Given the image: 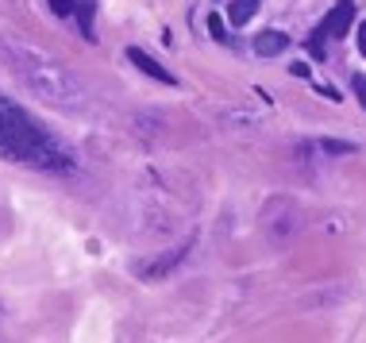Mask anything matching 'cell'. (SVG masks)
<instances>
[{
	"mask_svg": "<svg viewBox=\"0 0 366 343\" xmlns=\"http://www.w3.org/2000/svg\"><path fill=\"white\" fill-rule=\"evenodd\" d=\"M4 54H8L12 69L19 74V81L43 104L62 108V112H85L89 97H85V89H81V81L58 58H50L47 50L31 47V43H19V39H4Z\"/></svg>",
	"mask_w": 366,
	"mask_h": 343,
	"instance_id": "1",
	"label": "cell"
},
{
	"mask_svg": "<svg viewBox=\"0 0 366 343\" xmlns=\"http://www.w3.org/2000/svg\"><path fill=\"white\" fill-rule=\"evenodd\" d=\"M0 158L35 170H74V155L12 100H0Z\"/></svg>",
	"mask_w": 366,
	"mask_h": 343,
	"instance_id": "2",
	"label": "cell"
},
{
	"mask_svg": "<svg viewBox=\"0 0 366 343\" xmlns=\"http://www.w3.org/2000/svg\"><path fill=\"white\" fill-rule=\"evenodd\" d=\"M127 62L131 66H139L147 74V78H154V81H162V85H177V78H173L170 69L162 66V62H154L147 50H139V47H127Z\"/></svg>",
	"mask_w": 366,
	"mask_h": 343,
	"instance_id": "3",
	"label": "cell"
},
{
	"mask_svg": "<svg viewBox=\"0 0 366 343\" xmlns=\"http://www.w3.org/2000/svg\"><path fill=\"white\" fill-rule=\"evenodd\" d=\"M189 255V243H182V247H173V251H166V255H158L154 263H147V266H139V278H162V274H170L173 266H182V258Z\"/></svg>",
	"mask_w": 366,
	"mask_h": 343,
	"instance_id": "4",
	"label": "cell"
},
{
	"mask_svg": "<svg viewBox=\"0 0 366 343\" xmlns=\"http://www.w3.org/2000/svg\"><path fill=\"white\" fill-rule=\"evenodd\" d=\"M351 23H355V4H351V0H339L336 8L327 12L324 27H327V35H336V39H343L347 31H351Z\"/></svg>",
	"mask_w": 366,
	"mask_h": 343,
	"instance_id": "5",
	"label": "cell"
},
{
	"mask_svg": "<svg viewBox=\"0 0 366 343\" xmlns=\"http://www.w3.org/2000/svg\"><path fill=\"white\" fill-rule=\"evenodd\" d=\"M286 47H289L286 31H262L259 39H255V54H259V58H278Z\"/></svg>",
	"mask_w": 366,
	"mask_h": 343,
	"instance_id": "6",
	"label": "cell"
},
{
	"mask_svg": "<svg viewBox=\"0 0 366 343\" xmlns=\"http://www.w3.org/2000/svg\"><path fill=\"white\" fill-rule=\"evenodd\" d=\"M259 16V0H231L228 4V23L231 27H243Z\"/></svg>",
	"mask_w": 366,
	"mask_h": 343,
	"instance_id": "7",
	"label": "cell"
},
{
	"mask_svg": "<svg viewBox=\"0 0 366 343\" xmlns=\"http://www.w3.org/2000/svg\"><path fill=\"white\" fill-rule=\"evenodd\" d=\"M74 16H77V27L89 43H96V31H93V16H96V0H77L74 4Z\"/></svg>",
	"mask_w": 366,
	"mask_h": 343,
	"instance_id": "8",
	"label": "cell"
},
{
	"mask_svg": "<svg viewBox=\"0 0 366 343\" xmlns=\"http://www.w3.org/2000/svg\"><path fill=\"white\" fill-rule=\"evenodd\" d=\"M324 39H327V27H324V23H320L316 31H308V39H305V50H308L316 62L324 58Z\"/></svg>",
	"mask_w": 366,
	"mask_h": 343,
	"instance_id": "9",
	"label": "cell"
},
{
	"mask_svg": "<svg viewBox=\"0 0 366 343\" xmlns=\"http://www.w3.org/2000/svg\"><path fill=\"white\" fill-rule=\"evenodd\" d=\"M208 35H212V39H216V43H224V47H228V23H224L220 20V12H212V16H208Z\"/></svg>",
	"mask_w": 366,
	"mask_h": 343,
	"instance_id": "10",
	"label": "cell"
},
{
	"mask_svg": "<svg viewBox=\"0 0 366 343\" xmlns=\"http://www.w3.org/2000/svg\"><path fill=\"white\" fill-rule=\"evenodd\" d=\"M320 147H324L327 155H355V143H347V139H324Z\"/></svg>",
	"mask_w": 366,
	"mask_h": 343,
	"instance_id": "11",
	"label": "cell"
},
{
	"mask_svg": "<svg viewBox=\"0 0 366 343\" xmlns=\"http://www.w3.org/2000/svg\"><path fill=\"white\" fill-rule=\"evenodd\" d=\"M47 4H50V12H54V16H62V20H66V16H74L77 0H47Z\"/></svg>",
	"mask_w": 366,
	"mask_h": 343,
	"instance_id": "12",
	"label": "cell"
},
{
	"mask_svg": "<svg viewBox=\"0 0 366 343\" xmlns=\"http://www.w3.org/2000/svg\"><path fill=\"white\" fill-rule=\"evenodd\" d=\"M351 89H355V97H358V104L366 108V78L363 74H355V78H351Z\"/></svg>",
	"mask_w": 366,
	"mask_h": 343,
	"instance_id": "13",
	"label": "cell"
},
{
	"mask_svg": "<svg viewBox=\"0 0 366 343\" xmlns=\"http://www.w3.org/2000/svg\"><path fill=\"white\" fill-rule=\"evenodd\" d=\"M289 74H293V78H301V81H308V78H312L305 62H293V66H289Z\"/></svg>",
	"mask_w": 366,
	"mask_h": 343,
	"instance_id": "14",
	"label": "cell"
},
{
	"mask_svg": "<svg viewBox=\"0 0 366 343\" xmlns=\"http://www.w3.org/2000/svg\"><path fill=\"white\" fill-rule=\"evenodd\" d=\"M358 50L366 54V23H358Z\"/></svg>",
	"mask_w": 366,
	"mask_h": 343,
	"instance_id": "15",
	"label": "cell"
},
{
	"mask_svg": "<svg viewBox=\"0 0 366 343\" xmlns=\"http://www.w3.org/2000/svg\"><path fill=\"white\" fill-rule=\"evenodd\" d=\"M0 320H4V305H0Z\"/></svg>",
	"mask_w": 366,
	"mask_h": 343,
	"instance_id": "16",
	"label": "cell"
}]
</instances>
